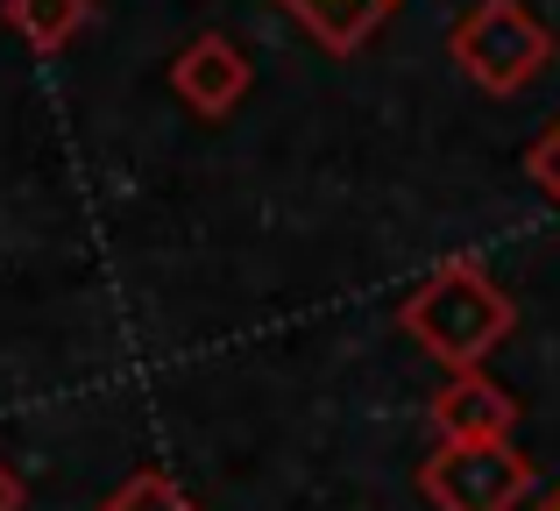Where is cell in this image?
Returning <instances> with one entry per match:
<instances>
[{
  "instance_id": "obj_1",
  "label": "cell",
  "mask_w": 560,
  "mask_h": 511,
  "mask_svg": "<svg viewBox=\"0 0 560 511\" xmlns=\"http://www.w3.org/2000/svg\"><path fill=\"white\" fill-rule=\"evenodd\" d=\"M397 327L440 362V370H482L490 348L511 341L518 299L490 277L482 256H447L397 299Z\"/></svg>"
},
{
  "instance_id": "obj_2",
  "label": "cell",
  "mask_w": 560,
  "mask_h": 511,
  "mask_svg": "<svg viewBox=\"0 0 560 511\" xmlns=\"http://www.w3.org/2000/svg\"><path fill=\"white\" fill-rule=\"evenodd\" d=\"M447 57L482 85V93L511 100V93H525V85L553 65L560 43H553V28L539 22L525 0H476V8L447 28Z\"/></svg>"
},
{
  "instance_id": "obj_3",
  "label": "cell",
  "mask_w": 560,
  "mask_h": 511,
  "mask_svg": "<svg viewBox=\"0 0 560 511\" xmlns=\"http://www.w3.org/2000/svg\"><path fill=\"white\" fill-rule=\"evenodd\" d=\"M533 490L539 469L511 441H440L419 462V498L433 511H518Z\"/></svg>"
},
{
  "instance_id": "obj_4",
  "label": "cell",
  "mask_w": 560,
  "mask_h": 511,
  "mask_svg": "<svg viewBox=\"0 0 560 511\" xmlns=\"http://www.w3.org/2000/svg\"><path fill=\"white\" fill-rule=\"evenodd\" d=\"M248 85H256V71H248L242 43L220 36V28H206V36H191L178 57H171V93L185 100L199 121H228L234 107L248 100Z\"/></svg>"
},
{
  "instance_id": "obj_5",
  "label": "cell",
  "mask_w": 560,
  "mask_h": 511,
  "mask_svg": "<svg viewBox=\"0 0 560 511\" xmlns=\"http://www.w3.org/2000/svg\"><path fill=\"white\" fill-rule=\"evenodd\" d=\"M440 441H511L518 433V398L482 370H447V384L425 405Z\"/></svg>"
},
{
  "instance_id": "obj_6",
  "label": "cell",
  "mask_w": 560,
  "mask_h": 511,
  "mask_svg": "<svg viewBox=\"0 0 560 511\" xmlns=\"http://www.w3.org/2000/svg\"><path fill=\"white\" fill-rule=\"evenodd\" d=\"M277 8H284L327 57H355L405 0H277Z\"/></svg>"
},
{
  "instance_id": "obj_7",
  "label": "cell",
  "mask_w": 560,
  "mask_h": 511,
  "mask_svg": "<svg viewBox=\"0 0 560 511\" xmlns=\"http://www.w3.org/2000/svg\"><path fill=\"white\" fill-rule=\"evenodd\" d=\"M8 22L22 28L36 50H65V43L93 22V0H8Z\"/></svg>"
},
{
  "instance_id": "obj_8",
  "label": "cell",
  "mask_w": 560,
  "mask_h": 511,
  "mask_svg": "<svg viewBox=\"0 0 560 511\" xmlns=\"http://www.w3.org/2000/svg\"><path fill=\"white\" fill-rule=\"evenodd\" d=\"M100 511H199L185 498V484L178 476H164V469H136L114 498H100Z\"/></svg>"
},
{
  "instance_id": "obj_9",
  "label": "cell",
  "mask_w": 560,
  "mask_h": 511,
  "mask_svg": "<svg viewBox=\"0 0 560 511\" xmlns=\"http://www.w3.org/2000/svg\"><path fill=\"white\" fill-rule=\"evenodd\" d=\"M525 178H533L539 193H547L553 207H560V114L533 136V150H525Z\"/></svg>"
},
{
  "instance_id": "obj_10",
  "label": "cell",
  "mask_w": 560,
  "mask_h": 511,
  "mask_svg": "<svg viewBox=\"0 0 560 511\" xmlns=\"http://www.w3.org/2000/svg\"><path fill=\"white\" fill-rule=\"evenodd\" d=\"M0 511H22V476L0 462Z\"/></svg>"
},
{
  "instance_id": "obj_11",
  "label": "cell",
  "mask_w": 560,
  "mask_h": 511,
  "mask_svg": "<svg viewBox=\"0 0 560 511\" xmlns=\"http://www.w3.org/2000/svg\"><path fill=\"white\" fill-rule=\"evenodd\" d=\"M533 511H560V484H553V490H547V498H539Z\"/></svg>"
}]
</instances>
